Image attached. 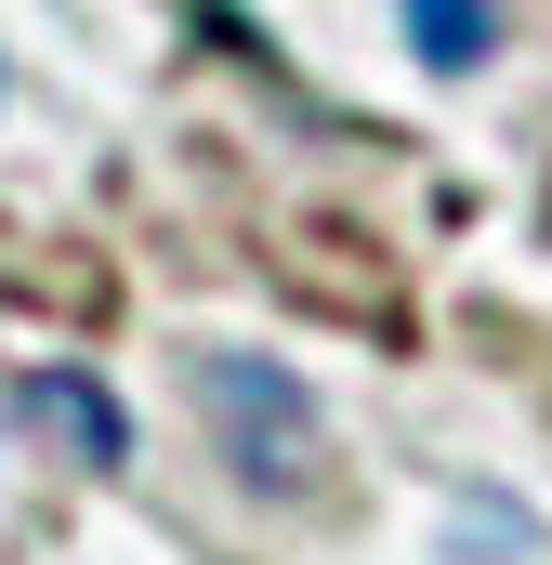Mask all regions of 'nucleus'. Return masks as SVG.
Wrapping results in <instances>:
<instances>
[{
	"mask_svg": "<svg viewBox=\"0 0 552 565\" xmlns=\"http://www.w3.org/2000/svg\"><path fill=\"white\" fill-rule=\"evenodd\" d=\"M26 422L53 434L66 460H93V473H119V460H132V422H119V395H106L93 369H26Z\"/></svg>",
	"mask_w": 552,
	"mask_h": 565,
	"instance_id": "nucleus-3",
	"label": "nucleus"
},
{
	"mask_svg": "<svg viewBox=\"0 0 552 565\" xmlns=\"http://www.w3.org/2000/svg\"><path fill=\"white\" fill-rule=\"evenodd\" d=\"M487 40H500V26H487V0H408V53H421V66H447V79H460V66H487Z\"/></svg>",
	"mask_w": 552,
	"mask_h": 565,
	"instance_id": "nucleus-4",
	"label": "nucleus"
},
{
	"mask_svg": "<svg viewBox=\"0 0 552 565\" xmlns=\"http://www.w3.org/2000/svg\"><path fill=\"white\" fill-rule=\"evenodd\" d=\"M264 277L302 302V316H342V329H382V342H408V277H395V250L369 237V224H276Z\"/></svg>",
	"mask_w": 552,
	"mask_h": 565,
	"instance_id": "nucleus-2",
	"label": "nucleus"
},
{
	"mask_svg": "<svg viewBox=\"0 0 552 565\" xmlns=\"http://www.w3.org/2000/svg\"><path fill=\"white\" fill-rule=\"evenodd\" d=\"M184 382H198V408H211L224 460H237L251 487H276V500H316V487H329V447H316V395H302L289 369H264V355H198Z\"/></svg>",
	"mask_w": 552,
	"mask_h": 565,
	"instance_id": "nucleus-1",
	"label": "nucleus"
}]
</instances>
